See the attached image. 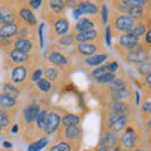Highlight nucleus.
Returning a JSON list of instances; mask_svg holds the SVG:
<instances>
[{"label": "nucleus", "mask_w": 151, "mask_h": 151, "mask_svg": "<svg viewBox=\"0 0 151 151\" xmlns=\"http://www.w3.org/2000/svg\"><path fill=\"white\" fill-rule=\"evenodd\" d=\"M107 126H108V130L113 131V132H120L124 129H126L127 126V117L126 116H122L119 115V113L111 111L110 113L107 115Z\"/></svg>", "instance_id": "1"}, {"label": "nucleus", "mask_w": 151, "mask_h": 151, "mask_svg": "<svg viewBox=\"0 0 151 151\" xmlns=\"http://www.w3.org/2000/svg\"><path fill=\"white\" fill-rule=\"evenodd\" d=\"M150 58L149 57V50L144 48V45L139 47V48H135V49H131L129 50L126 57V60L127 63H131V64H140L147 60Z\"/></svg>", "instance_id": "2"}, {"label": "nucleus", "mask_w": 151, "mask_h": 151, "mask_svg": "<svg viewBox=\"0 0 151 151\" xmlns=\"http://www.w3.org/2000/svg\"><path fill=\"white\" fill-rule=\"evenodd\" d=\"M120 45L126 48L127 50H131V49L139 48L142 44L140 43V38L132 35L131 33H126V34H122L120 37Z\"/></svg>", "instance_id": "3"}, {"label": "nucleus", "mask_w": 151, "mask_h": 151, "mask_svg": "<svg viewBox=\"0 0 151 151\" xmlns=\"http://www.w3.org/2000/svg\"><path fill=\"white\" fill-rule=\"evenodd\" d=\"M59 124H60L59 115L55 112H50L47 115V121H45L43 130L47 135H50V134H53L54 131H57V129L59 127Z\"/></svg>", "instance_id": "4"}, {"label": "nucleus", "mask_w": 151, "mask_h": 151, "mask_svg": "<svg viewBox=\"0 0 151 151\" xmlns=\"http://www.w3.org/2000/svg\"><path fill=\"white\" fill-rule=\"evenodd\" d=\"M135 25V19H132L130 15H120L116 18L115 20V28L119 32H130L132 29V27Z\"/></svg>", "instance_id": "5"}, {"label": "nucleus", "mask_w": 151, "mask_h": 151, "mask_svg": "<svg viewBox=\"0 0 151 151\" xmlns=\"http://www.w3.org/2000/svg\"><path fill=\"white\" fill-rule=\"evenodd\" d=\"M117 136L115 135V132L113 131H110L108 130L107 134H105L102 136V140L100 142V147H97V150H112L115 149V146L117 145Z\"/></svg>", "instance_id": "6"}, {"label": "nucleus", "mask_w": 151, "mask_h": 151, "mask_svg": "<svg viewBox=\"0 0 151 151\" xmlns=\"http://www.w3.org/2000/svg\"><path fill=\"white\" fill-rule=\"evenodd\" d=\"M136 141H137V135L135 134V131L132 129H126V131L124 132L121 137V145L124 146L125 149H134L136 146Z\"/></svg>", "instance_id": "7"}, {"label": "nucleus", "mask_w": 151, "mask_h": 151, "mask_svg": "<svg viewBox=\"0 0 151 151\" xmlns=\"http://www.w3.org/2000/svg\"><path fill=\"white\" fill-rule=\"evenodd\" d=\"M110 111H113L119 115H122V116H126L129 117L130 113H131V110L127 103H124V101H113L112 103H110Z\"/></svg>", "instance_id": "8"}, {"label": "nucleus", "mask_w": 151, "mask_h": 151, "mask_svg": "<svg viewBox=\"0 0 151 151\" xmlns=\"http://www.w3.org/2000/svg\"><path fill=\"white\" fill-rule=\"evenodd\" d=\"M40 112V108L38 107L37 105H29L24 108V112H23V115H24V120L27 124H32V122L37 121V117L39 115Z\"/></svg>", "instance_id": "9"}, {"label": "nucleus", "mask_w": 151, "mask_h": 151, "mask_svg": "<svg viewBox=\"0 0 151 151\" xmlns=\"http://www.w3.org/2000/svg\"><path fill=\"white\" fill-rule=\"evenodd\" d=\"M19 28L15 23H9V24H4L0 28V38L1 39H9V38H13L14 35L18 33Z\"/></svg>", "instance_id": "10"}, {"label": "nucleus", "mask_w": 151, "mask_h": 151, "mask_svg": "<svg viewBox=\"0 0 151 151\" xmlns=\"http://www.w3.org/2000/svg\"><path fill=\"white\" fill-rule=\"evenodd\" d=\"M77 50H78L79 54L89 57V55L96 54V52H97V45L93 44V43H91V42H83V43H78Z\"/></svg>", "instance_id": "11"}, {"label": "nucleus", "mask_w": 151, "mask_h": 151, "mask_svg": "<svg viewBox=\"0 0 151 151\" xmlns=\"http://www.w3.org/2000/svg\"><path fill=\"white\" fill-rule=\"evenodd\" d=\"M97 30L91 29V30H86V32H78L74 35V39L77 43H83V42H93L97 38Z\"/></svg>", "instance_id": "12"}, {"label": "nucleus", "mask_w": 151, "mask_h": 151, "mask_svg": "<svg viewBox=\"0 0 151 151\" xmlns=\"http://www.w3.org/2000/svg\"><path fill=\"white\" fill-rule=\"evenodd\" d=\"M77 8L81 10L83 14H91V15H94V14L98 13V8L94 3L87 1V0H83V1H79Z\"/></svg>", "instance_id": "13"}, {"label": "nucleus", "mask_w": 151, "mask_h": 151, "mask_svg": "<svg viewBox=\"0 0 151 151\" xmlns=\"http://www.w3.org/2000/svg\"><path fill=\"white\" fill-rule=\"evenodd\" d=\"M27 78V69L23 65H18L12 72V81L14 83H23Z\"/></svg>", "instance_id": "14"}, {"label": "nucleus", "mask_w": 151, "mask_h": 151, "mask_svg": "<svg viewBox=\"0 0 151 151\" xmlns=\"http://www.w3.org/2000/svg\"><path fill=\"white\" fill-rule=\"evenodd\" d=\"M64 135H65V139H68L70 141H76V140L81 139L82 131L79 130V127L77 125H72V126H67V127H65Z\"/></svg>", "instance_id": "15"}, {"label": "nucleus", "mask_w": 151, "mask_h": 151, "mask_svg": "<svg viewBox=\"0 0 151 151\" xmlns=\"http://www.w3.org/2000/svg\"><path fill=\"white\" fill-rule=\"evenodd\" d=\"M48 60L52 63V64H55V65H65L68 63L67 58H65V55H63L62 53H59V52H50L48 54Z\"/></svg>", "instance_id": "16"}, {"label": "nucleus", "mask_w": 151, "mask_h": 151, "mask_svg": "<svg viewBox=\"0 0 151 151\" xmlns=\"http://www.w3.org/2000/svg\"><path fill=\"white\" fill-rule=\"evenodd\" d=\"M17 101L15 98L12 97L8 93H1L0 94V108H5V110H10V108L15 107Z\"/></svg>", "instance_id": "17"}, {"label": "nucleus", "mask_w": 151, "mask_h": 151, "mask_svg": "<svg viewBox=\"0 0 151 151\" xmlns=\"http://www.w3.org/2000/svg\"><path fill=\"white\" fill-rule=\"evenodd\" d=\"M10 58H12V60L13 62H15V63H24V62H27L28 59H29V55H28V53L27 52H23V50H20V49H17V48H14L12 52H10Z\"/></svg>", "instance_id": "18"}, {"label": "nucleus", "mask_w": 151, "mask_h": 151, "mask_svg": "<svg viewBox=\"0 0 151 151\" xmlns=\"http://www.w3.org/2000/svg\"><path fill=\"white\" fill-rule=\"evenodd\" d=\"M107 54L106 53H101V54H93V55H89L88 58L86 59V64L91 65V67H97L100 65L101 63H103L105 60L107 59Z\"/></svg>", "instance_id": "19"}, {"label": "nucleus", "mask_w": 151, "mask_h": 151, "mask_svg": "<svg viewBox=\"0 0 151 151\" xmlns=\"http://www.w3.org/2000/svg\"><path fill=\"white\" fill-rule=\"evenodd\" d=\"M94 28V23L92 20H89L87 18H81L78 19L77 24H76V30L78 32H86V30H91Z\"/></svg>", "instance_id": "20"}, {"label": "nucleus", "mask_w": 151, "mask_h": 151, "mask_svg": "<svg viewBox=\"0 0 151 151\" xmlns=\"http://www.w3.org/2000/svg\"><path fill=\"white\" fill-rule=\"evenodd\" d=\"M110 96L112 101H125L131 97V91L127 88L119 89V91H112Z\"/></svg>", "instance_id": "21"}, {"label": "nucleus", "mask_w": 151, "mask_h": 151, "mask_svg": "<svg viewBox=\"0 0 151 151\" xmlns=\"http://www.w3.org/2000/svg\"><path fill=\"white\" fill-rule=\"evenodd\" d=\"M54 29H55V33L58 35L65 34V33L68 32V29H69V23H68V20H67V19H64V18L58 19V20L54 23Z\"/></svg>", "instance_id": "22"}, {"label": "nucleus", "mask_w": 151, "mask_h": 151, "mask_svg": "<svg viewBox=\"0 0 151 151\" xmlns=\"http://www.w3.org/2000/svg\"><path fill=\"white\" fill-rule=\"evenodd\" d=\"M108 89L110 91H119V89H124L127 88V83L124 81V79H120V78H113L111 82H108Z\"/></svg>", "instance_id": "23"}, {"label": "nucleus", "mask_w": 151, "mask_h": 151, "mask_svg": "<svg viewBox=\"0 0 151 151\" xmlns=\"http://www.w3.org/2000/svg\"><path fill=\"white\" fill-rule=\"evenodd\" d=\"M81 119L77 116V115H72V113H68V115H65L62 120H60V124H62L64 127L67 126H72V125H78Z\"/></svg>", "instance_id": "24"}, {"label": "nucleus", "mask_w": 151, "mask_h": 151, "mask_svg": "<svg viewBox=\"0 0 151 151\" xmlns=\"http://www.w3.org/2000/svg\"><path fill=\"white\" fill-rule=\"evenodd\" d=\"M15 48L17 49H20L23 52H30L32 48H33V44H32V42L30 40H28V39H24V38H20V39H18L15 42Z\"/></svg>", "instance_id": "25"}, {"label": "nucleus", "mask_w": 151, "mask_h": 151, "mask_svg": "<svg viewBox=\"0 0 151 151\" xmlns=\"http://www.w3.org/2000/svg\"><path fill=\"white\" fill-rule=\"evenodd\" d=\"M126 13L132 18V19H141L144 15V9L142 6H130L126 9Z\"/></svg>", "instance_id": "26"}, {"label": "nucleus", "mask_w": 151, "mask_h": 151, "mask_svg": "<svg viewBox=\"0 0 151 151\" xmlns=\"http://www.w3.org/2000/svg\"><path fill=\"white\" fill-rule=\"evenodd\" d=\"M121 4H122V8L126 9L130 8V6H145L147 5V0H121Z\"/></svg>", "instance_id": "27"}, {"label": "nucleus", "mask_w": 151, "mask_h": 151, "mask_svg": "<svg viewBox=\"0 0 151 151\" xmlns=\"http://www.w3.org/2000/svg\"><path fill=\"white\" fill-rule=\"evenodd\" d=\"M146 25L144 24V23H139V24H135L134 27H132V29L130 32H127V33H131L132 35H135V37H137V38H141L142 35L146 34Z\"/></svg>", "instance_id": "28"}, {"label": "nucleus", "mask_w": 151, "mask_h": 151, "mask_svg": "<svg viewBox=\"0 0 151 151\" xmlns=\"http://www.w3.org/2000/svg\"><path fill=\"white\" fill-rule=\"evenodd\" d=\"M20 17H22V19H24L28 24H32V25L37 24V19L34 17V14H33L29 9H22L20 10Z\"/></svg>", "instance_id": "29"}, {"label": "nucleus", "mask_w": 151, "mask_h": 151, "mask_svg": "<svg viewBox=\"0 0 151 151\" xmlns=\"http://www.w3.org/2000/svg\"><path fill=\"white\" fill-rule=\"evenodd\" d=\"M49 8L53 10L54 13H60L64 10L65 8V3L64 0H48Z\"/></svg>", "instance_id": "30"}, {"label": "nucleus", "mask_w": 151, "mask_h": 151, "mask_svg": "<svg viewBox=\"0 0 151 151\" xmlns=\"http://www.w3.org/2000/svg\"><path fill=\"white\" fill-rule=\"evenodd\" d=\"M137 70H139V73H140L141 76L146 77V76H147V74L151 72V59L149 58L147 60H145V62L140 63L139 67H137Z\"/></svg>", "instance_id": "31"}, {"label": "nucleus", "mask_w": 151, "mask_h": 151, "mask_svg": "<svg viewBox=\"0 0 151 151\" xmlns=\"http://www.w3.org/2000/svg\"><path fill=\"white\" fill-rule=\"evenodd\" d=\"M3 91H4V93L10 94V96L14 97V98H18L19 96H20V92H19V89L15 86H13V84H9V83L4 84V86H3Z\"/></svg>", "instance_id": "32"}, {"label": "nucleus", "mask_w": 151, "mask_h": 151, "mask_svg": "<svg viewBox=\"0 0 151 151\" xmlns=\"http://www.w3.org/2000/svg\"><path fill=\"white\" fill-rule=\"evenodd\" d=\"M37 87H38V89H40L42 92H49L52 89V83L49 79L40 78L39 81H37Z\"/></svg>", "instance_id": "33"}, {"label": "nucleus", "mask_w": 151, "mask_h": 151, "mask_svg": "<svg viewBox=\"0 0 151 151\" xmlns=\"http://www.w3.org/2000/svg\"><path fill=\"white\" fill-rule=\"evenodd\" d=\"M0 126H1L3 129L10 126V117H9V113L5 111V108L0 110Z\"/></svg>", "instance_id": "34"}, {"label": "nucleus", "mask_w": 151, "mask_h": 151, "mask_svg": "<svg viewBox=\"0 0 151 151\" xmlns=\"http://www.w3.org/2000/svg\"><path fill=\"white\" fill-rule=\"evenodd\" d=\"M113 78H116V74H115V73H113V72H106V73L101 74L100 77H97V78H96V81H97V83L105 84V83L111 82Z\"/></svg>", "instance_id": "35"}, {"label": "nucleus", "mask_w": 151, "mask_h": 151, "mask_svg": "<svg viewBox=\"0 0 151 151\" xmlns=\"http://www.w3.org/2000/svg\"><path fill=\"white\" fill-rule=\"evenodd\" d=\"M50 150L52 151H69V150H72V147H70V145L68 142H65V141H60V142L52 146Z\"/></svg>", "instance_id": "36"}, {"label": "nucleus", "mask_w": 151, "mask_h": 151, "mask_svg": "<svg viewBox=\"0 0 151 151\" xmlns=\"http://www.w3.org/2000/svg\"><path fill=\"white\" fill-rule=\"evenodd\" d=\"M47 115H48L47 111H40L39 112V115H38V117H37L38 129H44V125H45V121H47Z\"/></svg>", "instance_id": "37"}, {"label": "nucleus", "mask_w": 151, "mask_h": 151, "mask_svg": "<svg viewBox=\"0 0 151 151\" xmlns=\"http://www.w3.org/2000/svg\"><path fill=\"white\" fill-rule=\"evenodd\" d=\"M44 76H45V78L47 79H49V81H55L57 77H58V72H57V69L53 68V67H50V68H45L44 70Z\"/></svg>", "instance_id": "38"}, {"label": "nucleus", "mask_w": 151, "mask_h": 151, "mask_svg": "<svg viewBox=\"0 0 151 151\" xmlns=\"http://www.w3.org/2000/svg\"><path fill=\"white\" fill-rule=\"evenodd\" d=\"M73 40H76L74 38L72 37V35H69V34H67V35H60V38H59V40H58V43L60 44V45H64V47H69V45H72V43H73Z\"/></svg>", "instance_id": "39"}, {"label": "nucleus", "mask_w": 151, "mask_h": 151, "mask_svg": "<svg viewBox=\"0 0 151 151\" xmlns=\"http://www.w3.org/2000/svg\"><path fill=\"white\" fill-rule=\"evenodd\" d=\"M47 145H48V139H42L38 141V142L32 144L29 147H28V150H42V149H44Z\"/></svg>", "instance_id": "40"}, {"label": "nucleus", "mask_w": 151, "mask_h": 151, "mask_svg": "<svg viewBox=\"0 0 151 151\" xmlns=\"http://www.w3.org/2000/svg\"><path fill=\"white\" fill-rule=\"evenodd\" d=\"M107 64H103V65H101V67H98V68H96L92 72V77H94V78H97V77H100L101 74H103V73H106L107 72Z\"/></svg>", "instance_id": "41"}, {"label": "nucleus", "mask_w": 151, "mask_h": 151, "mask_svg": "<svg viewBox=\"0 0 151 151\" xmlns=\"http://www.w3.org/2000/svg\"><path fill=\"white\" fill-rule=\"evenodd\" d=\"M1 20L4 24H9V23H13L14 20V15L12 13H6V14H1Z\"/></svg>", "instance_id": "42"}, {"label": "nucleus", "mask_w": 151, "mask_h": 151, "mask_svg": "<svg viewBox=\"0 0 151 151\" xmlns=\"http://www.w3.org/2000/svg\"><path fill=\"white\" fill-rule=\"evenodd\" d=\"M42 76H43V70H42L40 68H39V69H37L35 72L33 73V76H32V81H34V82L39 81V79L42 78Z\"/></svg>", "instance_id": "43"}, {"label": "nucleus", "mask_w": 151, "mask_h": 151, "mask_svg": "<svg viewBox=\"0 0 151 151\" xmlns=\"http://www.w3.org/2000/svg\"><path fill=\"white\" fill-rule=\"evenodd\" d=\"M107 69H108V72L115 73L119 69V64H117V62H110V63H107Z\"/></svg>", "instance_id": "44"}, {"label": "nucleus", "mask_w": 151, "mask_h": 151, "mask_svg": "<svg viewBox=\"0 0 151 151\" xmlns=\"http://www.w3.org/2000/svg\"><path fill=\"white\" fill-rule=\"evenodd\" d=\"M141 108H142V111L145 113H147V115H151V101L149 102H145L142 106H141Z\"/></svg>", "instance_id": "45"}, {"label": "nucleus", "mask_w": 151, "mask_h": 151, "mask_svg": "<svg viewBox=\"0 0 151 151\" xmlns=\"http://www.w3.org/2000/svg\"><path fill=\"white\" fill-rule=\"evenodd\" d=\"M107 18H108L107 6L103 5V6H102V22H103V24H106V23H107Z\"/></svg>", "instance_id": "46"}, {"label": "nucleus", "mask_w": 151, "mask_h": 151, "mask_svg": "<svg viewBox=\"0 0 151 151\" xmlns=\"http://www.w3.org/2000/svg\"><path fill=\"white\" fill-rule=\"evenodd\" d=\"M29 5H30L33 9H38V8L42 5V0H30Z\"/></svg>", "instance_id": "47"}, {"label": "nucleus", "mask_w": 151, "mask_h": 151, "mask_svg": "<svg viewBox=\"0 0 151 151\" xmlns=\"http://www.w3.org/2000/svg\"><path fill=\"white\" fill-rule=\"evenodd\" d=\"M64 3H65V6H68V8H76L78 5V3L76 1V0H64Z\"/></svg>", "instance_id": "48"}, {"label": "nucleus", "mask_w": 151, "mask_h": 151, "mask_svg": "<svg viewBox=\"0 0 151 151\" xmlns=\"http://www.w3.org/2000/svg\"><path fill=\"white\" fill-rule=\"evenodd\" d=\"M106 40H107V44L111 45V27L106 28Z\"/></svg>", "instance_id": "49"}, {"label": "nucleus", "mask_w": 151, "mask_h": 151, "mask_svg": "<svg viewBox=\"0 0 151 151\" xmlns=\"http://www.w3.org/2000/svg\"><path fill=\"white\" fill-rule=\"evenodd\" d=\"M145 40L146 43H147L149 45H151V29L146 32V35H145Z\"/></svg>", "instance_id": "50"}, {"label": "nucleus", "mask_w": 151, "mask_h": 151, "mask_svg": "<svg viewBox=\"0 0 151 151\" xmlns=\"http://www.w3.org/2000/svg\"><path fill=\"white\" fill-rule=\"evenodd\" d=\"M42 32H43V24H42L40 28H39V40H40V47H43V35H42L43 33H42Z\"/></svg>", "instance_id": "51"}, {"label": "nucleus", "mask_w": 151, "mask_h": 151, "mask_svg": "<svg viewBox=\"0 0 151 151\" xmlns=\"http://www.w3.org/2000/svg\"><path fill=\"white\" fill-rule=\"evenodd\" d=\"M145 83L146 84H151V72L145 77Z\"/></svg>", "instance_id": "52"}, {"label": "nucleus", "mask_w": 151, "mask_h": 151, "mask_svg": "<svg viewBox=\"0 0 151 151\" xmlns=\"http://www.w3.org/2000/svg\"><path fill=\"white\" fill-rule=\"evenodd\" d=\"M82 14H83V13H82V12L77 8V9L74 10V18H77V19H78V18H79V15H82Z\"/></svg>", "instance_id": "53"}, {"label": "nucleus", "mask_w": 151, "mask_h": 151, "mask_svg": "<svg viewBox=\"0 0 151 151\" xmlns=\"http://www.w3.org/2000/svg\"><path fill=\"white\" fill-rule=\"evenodd\" d=\"M3 146H4V147H5V149H12V142H4L3 144Z\"/></svg>", "instance_id": "54"}, {"label": "nucleus", "mask_w": 151, "mask_h": 151, "mask_svg": "<svg viewBox=\"0 0 151 151\" xmlns=\"http://www.w3.org/2000/svg\"><path fill=\"white\" fill-rule=\"evenodd\" d=\"M146 126H147V129H150V130H151V119H150V120H147V122H146Z\"/></svg>", "instance_id": "55"}, {"label": "nucleus", "mask_w": 151, "mask_h": 151, "mask_svg": "<svg viewBox=\"0 0 151 151\" xmlns=\"http://www.w3.org/2000/svg\"><path fill=\"white\" fill-rule=\"evenodd\" d=\"M12 131H13V132H17V131H18V126H17V125H15V126H14Z\"/></svg>", "instance_id": "56"}, {"label": "nucleus", "mask_w": 151, "mask_h": 151, "mask_svg": "<svg viewBox=\"0 0 151 151\" xmlns=\"http://www.w3.org/2000/svg\"><path fill=\"white\" fill-rule=\"evenodd\" d=\"M1 24H4V23H3V20H1V14H0V25H1Z\"/></svg>", "instance_id": "57"}, {"label": "nucleus", "mask_w": 151, "mask_h": 151, "mask_svg": "<svg viewBox=\"0 0 151 151\" xmlns=\"http://www.w3.org/2000/svg\"><path fill=\"white\" fill-rule=\"evenodd\" d=\"M147 86H149V89H150V91H151V84H147Z\"/></svg>", "instance_id": "58"}, {"label": "nucleus", "mask_w": 151, "mask_h": 151, "mask_svg": "<svg viewBox=\"0 0 151 151\" xmlns=\"http://www.w3.org/2000/svg\"><path fill=\"white\" fill-rule=\"evenodd\" d=\"M1 131H3V127H1V126H0V132H1Z\"/></svg>", "instance_id": "59"}]
</instances>
